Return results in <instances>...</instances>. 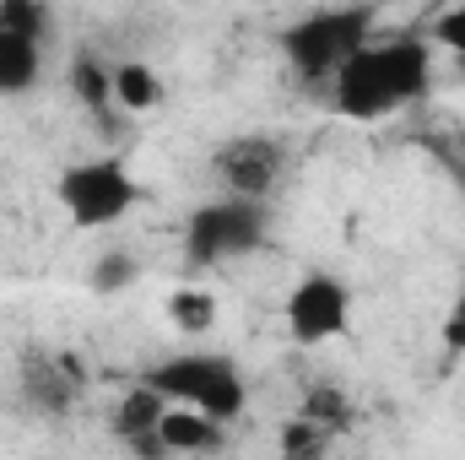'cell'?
Segmentation results:
<instances>
[{
	"instance_id": "1",
	"label": "cell",
	"mask_w": 465,
	"mask_h": 460,
	"mask_svg": "<svg viewBox=\"0 0 465 460\" xmlns=\"http://www.w3.org/2000/svg\"><path fill=\"white\" fill-rule=\"evenodd\" d=\"M433 87V44L406 33V38H373L351 55L331 82V104L341 119H390L411 104H422Z\"/></svg>"
},
{
	"instance_id": "2",
	"label": "cell",
	"mask_w": 465,
	"mask_h": 460,
	"mask_svg": "<svg viewBox=\"0 0 465 460\" xmlns=\"http://www.w3.org/2000/svg\"><path fill=\"white\" fill-rule=\"evenodd\" d=\"M141 385L157 390L168 406H190L217 423L243 417V406H249V379L228 352H173V357L152 363L141 374Z\"/></svg>"
},
{
	"instance_id": "3",
	"label": "cell",
	"mask_w": 465,
	"mask_h": 460,
	"mask_svg": "<svg viewBox=\"0 0 465 460\" xmlns=\"http://www.w3.org/2000/svg\"><path fill=\"white\" fill-rule=\"evenodd\" d=\"M373 11L368 5H320V11H309V16H298L287 33H282V55H287V65H292V76L298 82H309V87H331L336 82V71L347 65L351 55L362 49V44H373Z\"/></svg>"
},
{
	"instance_id": "4",
	"label": "cell",
	"mask_w": 465,
	"mask_h": 460,
	"mask_svg": "<svg viewBox=\"0 0 465 460\" xmlns=\"http://www.w3.org/2000/svg\"><path fill=\"white\" fill-rule=\"evenodd\" d=\"M54 201L65 206V217L82 233L93 228H114L119 217L141 201V185L130 179L124 157L104 152V157H87V163H71L60 179H54Z\"/></svg>"
},
{
	"instance_id": "5",
	"label": "cell",
	"mask_w": 465,
	"mask_h": 460,
	"mask_svg": "<svg viewBox=\"0 0 465 460\" xmlns=\"http://www.w3.org/2000/svg\"><path fill=\"white\" fill-rule=\"evenodd\" d=\"M265 238H271V206L217 195V201H206V206L190 212V223H184V260H190V265L243 260V255H254Z\"/></svg>"
},
{
	"instance_id": "6",
	"label": "cell",
	"mask_w": 465,
	"mask_h": 460,
	"mask_svg": "<svg viewBox=\"0 0 465 460\" xmlns=\"http://www.w3.org/2000/svg\"><path fill=\"white\" fill-rule=\"evenodd\" d=\"M287 168H292V146L282 135H260V130L232 135L212 152V174H217L223 195H232V201H260L265 206L271 190H282Z\"/></svg>"
},
{
	"instance_id": "7",
	"label": "cell",
	"mask_w": 465,
	"mask_h": 460,
	"mask_svg": "<svg viewBox=\"0 0 465 460\" xmlns=\"http://www.w3.org/2000/svg\"><path fill=\"white\" fill-rule=\"evenodd\" d=\"M16 395L38 417H71L87 395V374L60 346H27L16 357Z\"/></svg>"
},
{
	"instance_id": "8",
	"label": "cell",
	"mask_w": 465,
	"mask_h": 460,
	"mask_svg": "<svg viewBox=\"0 0 465 460\" xmlns=\"http://www.w3.org/2000/svg\"><path fill=\"white\" fill-rule=\"evenodd\" d=\"M282 320H287V336L298 346H320V342H336L351 331V287L331 271H309L287 304H282Z\"/></svg>"
},
{
	"instance_id": "9",
	"label": "cell",
	"mask_w": 465,
	"mask_h": 460,
	"mask_svg": "<svg viewBox=\"0 0 465 460\" xmlns=\"http://www.w3.org/2000/svg\"><path fill=\"white\" fill-rule=\"evenodd\" d=\"M163 412H168V401L135 379L114 406V445L135 460H168V450H163Z\"/></svg>"
},
{
	"instance_id": "10",
	"label": "cell",
	"mask_w": 465,
	"mask_h": 460,
	"mask_svg": "<svg viewBox=\"0 0 465 460\" xmlns=\"http://www.w3.org/2000/svg\"><path fill=\"white\" fill-rule=\"evenodd\" d=\"M228 423L206 417V412H190V406H168L163 412V450L168 455H217L228 445L223 434Z\"/></svg>"
},
{
	"instance_id": "11",
	"label": "cell",
	"mask_w": 465,
	"mask_h": 460,
	"mask_svg": "<svg viewBox=\"0 0 465 460\" xmlns=\"http://www.w3.org/2000/svg\"><path fill=\"white\" fill-rule=\"evenodd\" d=\"M65 82H71V98L98 119V125H109V119H114V65H104V55L82 49V55L71 60Z\"/></svg>"
},
{
	"instance_id": "12",
	"label": "cell",
	"mask_w": 465,
	"mask_h": 460,
	"mask_svg": "<svg viewBox=\"0 0 465 460\" xmlns=\"http://www.w3.org/2000/svg\"><path fill=\"white\" fill-rule=\"evenodd\" d=\"M38 76H44V44H27V38L0 33V98L33 93Z\"/></svg>"
},
{
	"instance_id": "13",
	"label": "cell",
	"mask_w": 465,
	"mask_h": 460,
	"mask_svg": "<svg viewBox=\"0 0 465 460\" xmlns=\"http://www.w3.org/2000/svg\"><path fill=\"white\" fill-rule=\"evenodd\" d=\"M163 98H168V87H163V76H157L146 60L114 65V109L119 115H152Z\"/></svg>"
},
{
	"instance_id": "14",
	"label": "cell",
	"mask_w": 465,
	"mask_h": 460,
	"mask_svg": "<svg viewBox=\"0 0 465 460\" xmlns=\"http://www.w3.org/2000/svg\"><path fill=\"white\" fill-rule=\"evenodd\" d=\"M168 325L179 336H212L217 325V298L206 287H173L168 293Z\"/></svg>"
},
{
	"instance_id": "15",
	"label": "cell",
	"mask_w": 465,
	"mask_h": 460,
	"mask_svg": "<svg viewBox=\"0 0 465 460\" xmlns=\"http://www.w3.org/2000/svg\"><path fill=\"white\" fill-rule=\"evenodd\" d=\"M276 439H282V460H331L341 434H331V428H320L309 417H287Z\"/></svg>"
},
{
	"instance_id": "16",
	"label": "cell",
	"mask_w": 465,
	"mask_h": 460,
	"mask_svg": "<svg viewBox=\"0 0 465 460\" xmlns=\"http://www.w3.org/2000/svg\"><path fill=\"white\" fill-rule=\"evenodd\" d=\"M298 417H309V423H320V428H331V434H347V423H351L347 390H341V385H309Z\"/></svg>"
},
{
	"instance_id": "17",
	"label": "cell",
	"mask_w": 465,
	"mask_h": 460,
	"mask_svg": "<svg viewBox=\"0 0 465 460\" xmlns=\"http://www.w3.org/2000/svg\"><path fill=\"white\" fill-rule=\"evenodd\" d=\"M0 33L27 38V44H44V33H49V11H44L38 0H0Z\"/></svg>"
},
{
	"instance_id": "18",
	"label": "cell",
	"mask_w": 465,
	"mask_h": 460,
	"mask_svg": "<svg viewBox=\"0 0 465 460\" xmlns=\"http://www.w3.org/2000/svg\"><path fill=\"white\" fill-rule=\"evenodd\" d=\"M422 152H433L439 168H450V179L465 190V130H428L422 135Z\"/></svg>"
},
{
	"instance_id": "19",
	"label": "cell",
	"mask_w": 465,
	"mask_h": 460,
	"mask_svg": "<svg viewBox=\"0 0 465 460\" xmlns=\"http://www.w3.org/2000/svg\"><path fill=\"white\" fill-rule=\"evenodd\" d=\"M87 282H93V293H119V287L135 282V260H130V255H104Z\"/></svg>"
},
{
	"instance_id": "20",
	"label": "cell",
	"mask_w": 465,
	"mask_h": 460,
	"mask_svg": "<svg viewBox=\"0 0 465 460\" xmlns=\"http://www.w3.org/2000/svg\"><path fill=\"white\" fill-rule=\"evenodd\" d=\"M433 44H444V49L460 60V71H465V0L433 16Z\"/></svg>"
},
{
	"instance_id": "21",
	"label": "cell",
	"mask_w": 465,
	"mask_h": 460,
	"mask_svg": "<svg viewBox=\"0 0 465 460\" xmlns=\"http://www.w3.org/2000/svg\"><path fill=\"white\" fill-rule=\"evenodd\" d=\"M444 346L450 352H465V276H460V293H455V309L444 320Z\"/></svg>"
}]
</instances>
